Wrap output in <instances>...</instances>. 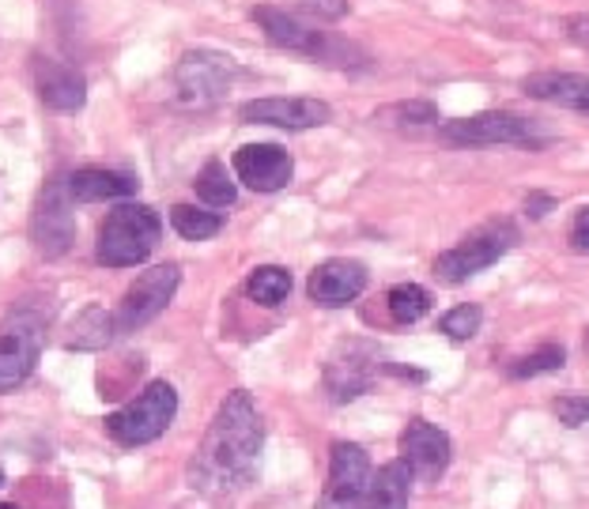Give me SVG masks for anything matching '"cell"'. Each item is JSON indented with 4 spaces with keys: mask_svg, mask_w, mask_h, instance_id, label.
<instances>
[{
    "mask_svg": "<svg viewBox=\"0 0 589 509\" xmlns=\"http://www.w3.org/2000/svg\"><path fill=\"white\" fill-rule=\"evenodd\" d=\"M265 442V427L253 408L250 393H227L216 419L209 427L201 453L193 460V487H246L258 468V453Z\"/></svg>",
    "mask_w": 589,
    "mask_h": 509,
    "instance_id": "1",
    "label": "cell"
},
{
    "mask_svg": "<svg viewBox=\"0 0 589 509\" xmlns=\"http://www.w3.org/2000/svg\"><path fill=\"white\" fill-rule=\"evenodd\" d=\"M159 234H163V222L148 204H122L102 222L95 257L106 268H137L151 257Z\"/></svg>",
    "mask_w": 589,
    "mask_h": 509,
    "instance_id": "2",
    "label": "cell"
},
{
    "mask_svg": "<svg viewBox=\"0 0 589 509\" xmlns=\"http://www.w3.org/2000/svg\"><path fill=\"white\" fill-rule=\"evenodd\" d=\"M178 416V393H174L171 381H151L137 400H129L125 408L110 411L106 416V434L114 437L125 449H137L155 437L166 434V427Z\"/></svg>",
    "mask_w": 589,
    "mask_h": 509,
    "instance_id": "3",
    "label": "cell"
},
{
    "mask_svg": "<svg viewBox=\"0 0 589 509\" xmlns=\"http://www.w3.org/2000/svg\"><path fill=\"white\" fill-rule=\"evenodd\" d=\"M238 76L235 58L216 50H189L174 68V84H178V99L189 110H212L227 99L230 84Z\"/></svg>",
    "mask_w": 589,
    "mask_h": 509,
    "instance_id": "4",
    "label": "cell"
},
{
    "mask_svg": "<svg viewBox=\"0 0 589 509\" xmlns=\"http://www.w3.org/2000/svg\"><path fill=\"white\" fill-rule=\"evenodd\" d=\"M46 344V325L30 309H15L0 321V393H12L15 385L30 378Z\"/></svg>",
    "mask_w": 589,
    "mask_h": 509,
    "instance_id": "5",
    "label": "cell"
},
{
    "mask_svg": "<svg viewBox=\"0 0 589 509\" xmlns=\"http://www.w3.org/2000/svg\"><path fill=\"white\" fill-rule=\"evenodd\" d=\"M514 242H517V230L511 222H488V227L473 230L461 245L446 250L442 257L435 260V272H439L442 283H465L473 280L476 272L496 265Z\"/></svg>",
    "mask_w": 589,
    "mask_h": 509,
    "instance_id": "6",
    "label": "cell"
},
{
    "mask_svg": "<svg viewBox=\"0 0 589 509\" xmlns=\"http://www.w3.org/2000/svg\"><path fill=\"white\" fill-rule=\"evenodd\" d=\"M442 140L458 148H491V144H522L537 148V125L529 117L506 114V110H491V114L458 117V122L442 125Z\"/></svg>",
    "mask_w": 589,
    "mask_h": 509,
    "instance_id": "7",
    "label": "cell"
},
{
    "mask_svg": "<svg viewBox=\"0 0 589 509\" xmlns=\"http://www.w3.org/2000/svg\"><path fill=\"white\" fill-rule=\"evenodd\" d=\"M371 475L374 468L367 449L355 442H337L329 453V483H325L317 509H367Z\"/></svg>",
    "mask_w": 589,
    "mask_h": 509,
    "instance_id": "8",
    "label": "cell"
},
{
    "mask_svg": "<svg viewBox=\"0 0 589 509\" xmlns=\"http://www.w3.org/2000/svg\"><path fill=\"white\" fill-rule=\"evenodd\" d=\"M178 283H181V268L178 265H159V268L140 272L137 283L125 291L122 306H117L114 332H137V329H145L148 321H155V317L166 309V302L174 298Z\"/></svg>",
    "mask_w": 589,
    "mask_h": 509,
    "instance_id": "9",
    "label": "cell"
},
{
    "mask_svg": "<svg viewBox=\"0 0 589 509\" xmlns=\"http://www.w3.org/2000/svg\"><path fill=\"white\" fill-rule=\"evenodd\" d=\"M30 242L42 257H61L68 253V245L76 242V216H73V196H68L65 181H53L50 189H42L30 216Z\"/></svg>",
    "mask_w": 589,
    "mask_h": 509,
    "instance_id": "10",
    "label": "cell"
},
{
    "mask_svg": "<svg viewBox=\"0 0 589 509\" xmlns=\"http://www.w3.org/2000/svg\"><path fill=\"white\" fill-rule=\"evenodd\" d=\"M381 370L378 347L363 344V340H344L325 362V389L337 404H348L363 396L374 385V373Z\"/></svg>",
    "mask_w": 589,
    "mask_h": 509,
    "instance_id": "11",
    "label": "cell"
},
{
    "mask_svg": "<svg viewBox=\"0 0 589 509\" xmlns=\"http://www.w3.org/2000/svg\"><path fill=\"white\" fill-rule=\"evenodd\" d=\"M246 125H276V129H317L333 117L322 99H250L238 106Z\"/></svg>",
    "mask_w": 589,
    "mask_h": 509,
    "instance_id": "12",
    "label": "cell"
},
{
    "mask_svg": "<svg viewBox=\"0 0 589 509\" xmlns=\"http://www.w3.org/2000/svg\"><path fill=\"white\" fill-rule=\"evenodd\" d=\"M401 460L409 465L412 480L435 483L450 468V434L427 419H412L401 434Z\"/></svg>",
    "mask_w": 589,
    "mask_h": 509,
    "instance_id": "13",
    "label": "cell"
},
{
    "mask_svg": "<svg viewBox=\"0 0 589 509\" xmlns=\"http://www.w3.org/2000/svg\"><path fill=\"white\" fill-rule=\"evenodd\" d=\"M253 23L265 30V38L280 50H291V53H310L317 61H333V50L337 46L322 35V30H310L306 23H299L294 15H288L284 8H273V4H261L253 8Z\"/></svg>",
    "mask_w": 589,
    "mask_h": 509,
    "instance_id": "14",
    "label": "cell"
},
{
    "mask_svg": "<svg viewBox=\"0 0 589 509\" xmlns=\"http://www.w3.org/2000/svg\"><path fill=\"white\" fill-rule=\"evenodd\" d=\"M235 174L253 193H276L291 181L294 163L280 144H246L235 151Z\"/></svg>",
    "mask_w": 589,
    "mask_h": 509,
    "instance_id": "15",
    "label": "cell"
},
{
    "mask_svg": "<svg viewBox=\"0 0 589 509\" xmlns=\"http://www.w3.org/2000/svg\"><path fill=\"white\" fill-rule=\"evenodd\" d=\"M310 298L325 309H337V306H348L352 298H360L367 291V268L360 260H348V257H333L325 265H317L310 272V283H306Z\"/></svg>",
    "mask_w": 589,
    "mask_h": 509,
    "instance_id": "16",
    "label": "cell"
},
{
    "mask_svg": "<svg viewBox=\"0 0 589 509\" xmlns=\"http://www.w3.org/2000/svg\"><path fill=\"white\" fill-rule=\"evenodd\" d=\"M35 84H38V99L50 110L61 114H76L87 102V79L76 73L73 65H61L53 58H38L35 61Z\"/></svg>",
    "mask_w": 589,
    "mask_h": 509,
    "instance_id": "17",
    "label": "cell"
},
{
    "mask_svg": "<svg viewBox=\"0 0 589 509\" xmlns=\"http://www.w3.org/2000/svg\"><path fill=\"white\" fill-rule=\"evenodd\" d=\"M522 91L537 102H555V106L578 110V114H589V76L578 73H537L525 76Z\"/></svg>",
    "mask_w": 589,
    "mask_h": 509,
    "instance_id": "18",
    "label": "cell"
},
{
    "mask_svg": "<svg viewBox=\"0 0 589 509\" xmlns=\"http://www.w3.org/2000/svg\"><path fill=\"white\" fill-rule=\"evenodd\" d=\"M68 186V196L79 204H99V201H125L140 189L137 178L129 174H117V170H76L65 178Z\"/></svg>",
    "mask_w": 589,
    "mask_h": 509,
    "instance_id": "19",
    "label": "cell"
},
{
    "mask_svg": "<svg viewBox=\"0 0 589 509\" xmlns=\"http://www.w3.org/2000/svg\"><path fill=\"white\" fill-rule=\"evenodd\" d=\"M412 495V472L404 460H389L371 475L367 509H409Z\"/></svg>",
    "mask_w": 589,
    "mask_h": 509,
    "instance_id": "20",
    "label": "cell"
},
{
    "mask_svg": "<svg viewBox=\"0 0 589 509\" xmlns=\"http://www.w3.org/2000/svg\"><path fill=\"white\" fill-rule=\"evenodd\" d=\"M73 332H76V336L68 340V347H76V352H95V347H106L110 336H114V317H110L106 309H99V306H87L84 314L76 317Z\"/></svg>",
    "mask_w": 589,
    "mask_h": 509,
    "instance_id": "21",
    "label": "cell"
},
{
    "mask_svg": "<svg viewBox=\"0 0 589 509\" xmlns=\"http://www.w3.org/2000/svg\"><path fill=\"white\" fill-rule=\"evenodd\" d=\"M193 189H197V196H201V201L209 204V208H230V204L238 201L235 181L227 178V166H223L220 158L204 163V170L197 174Z\"/></svg>",
    "mask_w": 589,
    "mask_h": 509,
    "instance_id": "22",
    "label": "cell"
},
{
    "mask_svg": "<svg viewBox=\"0 0 589 509\" xmlns=\"http://www.w3.org/2000/svg\"><path fill=\"white\" fill-rule=\"evenodd\" d=\"M171 222L186 242H209V238H216L223 230V219L216 216V212L193 208V204H174Z\"/></svg>",
    "mask_w": 589,
    "mask_h": 509,
    "instance_id": "23",
    "label": "cell"
},
{
    "mask_svg": "<svg viewBox=\"0 0 589 509\" xmlns=\"http://www.w3.org/2000/svg\"><path fill=\"white\" fill-rule=\"evenodd\" d=\"M246 291H250V298L258 302V306H280V302L291 294V272H288V268L265 265V268H258V272L250 276Z\"/></svg>",
    "mask_w": 589,
    "mask_h": 509,
    "instance_id": "24",
    "label": "cell"
},
{
    "mask_svg": "<svg viewBox=\"0 0 589 509\" xmlns=\"http://www.w3.org/2000/svg\"><path fill=\"white\" fill-rule=\"evenodd\" d=\"M386 302H389L393 321L401 325H416L419 317H427V309H431V294L419 288V283H397Z\"/></svg>",
    "mask_w": 589,
    "mask_h": 509,
    "instance_id": "25",
    "label": "cell"
},
{
    "mask_svg": "<svg viewBox=\"0 0 589 509\" xmlns=\"http://www.w3.org/2000/svg\"><path fill=\"white\" fill-rule=\"evenodd\" d=\"M567 362V352L560 344H540L537 352H529L525 359L511 366V378H540V373H555Z\"/></svg>",
    "mask_w": 589,
    "mask_h": 509,
    "instance_id": "26",
    "label": "cell"
},
{
    "mask_svg": "<svg viewBox=\"0 0 589 509\" xmlns=\"http://www.w3.org/2000/svg\"><path fill=\"white\" fill-rule=\"evenodd\" d=\"M480 325H484L480 306H473V302H465V306H453L450 314H442L439 329H442L450 340H473L476 332H480Z\"/></svg>",
    "mask_w": 589,
    "mask_h": 509,
    "instance_id": "27",
    "label": "cell"
},
{
    "mask_svg": "<svg viewBox=\"0 0 589 509\" xmlns=\"http://www.w3.org/2000/svg\"><path fill=\"white\" fill-rule=\"evenodd\" d=\"M378 117L389 125H431V122H439V110H435V102L416 99V102H397V106H386Z\"/></svg>",
    "mask_w": 589,
    "mask_h": 509,
    "instance_id": "28",
    "label": "cell"
},
{
    "mask_svg": "<svg viewBox=\"0 0 589 509\" xmlns=\"http://www.w3.org/2000/svg\"><path fill=\"white\" fill-rule=\"evenodd\" d=\"M555 419H560L563 427H571V431H578V427L589 423V396L586 393H563L555 396Z\"/></svg>",
    "mask_w": 589,
    "mask_h": 509,
    "instance_id": "29",
    "label": "cell"
},
{
    "mask_svg": "<svg viewBox=\"0 0 589 509\" xmlns=\"http://www.w3.org/2000/svg\"><path fill=\"white\" fill-rule=\"evenodd\" d=\"M288 4L294 8V12L302 15H314V20H344L348 15V0H288Z\"/></svg>",
    "mask_w": 589,
    "mask_h": 509,
    "instance_id": "30",
    "label": "cell"
},
{
    "mask_svg": "<svg viewBox=\"0 0 589 509\" xmlns=\"http://www.w3.org/2000/svg\"><path fill=\"white\" fill-rule=\"evenodd\" d=\"M563 30H567L571 42H578L589 50V15H571V20H563Z\"/></svg>",
    "mask_w": 589,
    "mask_h": 509,
    "instance_id": "31",
    "label": "cell"
},
{
    "mask_svg": "<svg viewBox=\"0 0 589 509\" xmlns=\"http://www.w3.org/2000/svg\"><path fill=\"white\" fill-rule=\"evenodd\" d=\"M571 245L589 253V208H582L575 216V227H571Z\"/></svg>",
    "mask_w": 589,
    "mask_h": 509,
    "instance_id": "32",
    "label": "cell"
},
{
    "mask_svg": "<svg viewBox=\"0 0 589 509\" xmlns=\"http://www.w3.org/2000/svg\"><path fill=\"white\" fill-rule=\"evenodd\" d=\"M552 208H555V196H548V193H532L529 201H525V212H529V219H544Z\"/></svg>",
    "mask_w": 589,
    "mask_h": 509,
    "instance_id": "33",
    "label": "cell"
},
{
    "mask_svg": "<svg viewBox=\"0 0 589 509\" xmlns=\"http://www.w3.org/2000/svg\"><path fill=\"white\" fill-rule=\"evenodd\" d=\"M0 509H20V506H12V502H4V506H0Z\"/></svg>",
    "mask_w": 589,
    "mask_h": 509,
    "instance_id": "34",
    "label": "cell"
},
{
    "mask_svg": "<svg viewBox=\"0 0 589 509\" xmlns=\"http://www.w3.org/2000/svg\"><path fill=\"white\" fill-rule=\"evenodd\" d=\"M0 487H4V472H0Z\"/></svg>",
    "mask_w": 589,
    "mask_h": 509,
    "instance_id": "35",
    "label": "cell"
},
{
    "mask_svg": "<svg viewBox=\"0 0 589 509\" xmlns=\"http://www.w3.org/2000/svg\"><path fill=\"white\" fill-rule=\"evenodd\" d=\"M586 344H589V340H586Z\"/></svg>",
    "mask_w": 589,
    "mask_h": 509,
    "instance_id": "36",
    "label": "cell"
}]
</instances>
